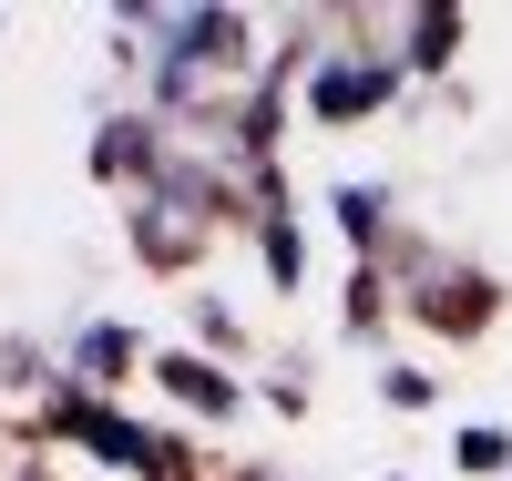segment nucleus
<instances>
[{
    "label": "nucleus",
    "mask_w": 512,
    "mask_h": 481,
    "mask_svg": "<svg viewBox=\"0 0 512 481\" xmlns=\"http://www.w3.org/2000/svg\"><path fill=\"white\" fill-rule=\"evenodd\" d=\"M400 318V297H390V267H349V297H338V328L369 338V328H390Z\"/></svg>",
    "instance_id": "ddd939ff"
},
{
    "label": "nucleus",
    "mask_w": 512,
    "mask_h": 481,
    "mask_svg": "<svg viewBox=\"0 0 512 481\" xmlns=\"http://www.w3.org/2000/svg\"><path fill=\"white\" fill-rule=\"evenodd\" d=\"M256 400L287 410V420H308V369H267V379H256Z\"/></svg>",
    "instance_id": "2eb2a0df"
},
{
    "label": "nucleus",
    "mask_w": 512,
    "mask_h": 481,
    "mask_svg": "<svg viewBox=\"0 0 512 481\" xmlns=\"http://www.w3.org/2000/svg\"><path fill=\"white\" fill-rule=\"evenodd\" d=\"M154 369V338L134 318H72L62 338V379L82 389V400H134V379Z\"/></svg>",
    "instance_id": "423d86ee"
},
{
    "label": "nucleus",
    "mask_w": 512,
    "mask_h": 481,
    "mask_svg": "<svg viewBox=\"0 0 512 481\" xmlns=\"http://www.w3.org/2000/svg\"><path fill=\"white\" fill-rule=\"evenodd\" d=\"M379 31H390V52L410 82H441L461 62V41H472V11H451V0H420V11H379Z\"/></svg>",
    "instance_id": "6e6552de"
},
{
    "label": "nucleus",
    "mask_w": 512,
    "mask_h": 481,
    "mask_svg": "<svg viewBox=\"0 0 512 481\" xmlns=\"http://www.w3.org/2000/svg\"><path fill=\"white\" fill-rule=\"evenodd\" d=\"M246 236H256V256H267V287H277V297L308 287V226H297V205H267Z\"/></svg>",
    "instance_id": "9d476101"
},
{
    "label": "nucleus",
    "mask_w": 512,
    "mask_h": 481,
    "mask_svg": "<svg viewBox=\"0 0 512 481\" xmlns=\"http://www.w3.org/2000/svg\"><path fill=\"white\" fill-rule=\"evenodd\" d=\"M144 379H154V389H164V400H175L185 420H216V430L246 410V379H236L226 359H205L195 338H185V348H154V369H144Z\"/></svg>",
    "instance_id": "0eeeda50"
},
{
    "label": "nucleus",
    "mask_w": 512,
    "mask_h": 481,
    "mask_svg": "<svg viewBox=\"0 0 512 481\" xmlns=\"http://www.w3.org/2000/svg\"><path fill=\"white\" fill-rule=\"evenodd\" d=\"M82 164H93V185L134 195V185H154V174L175 164V123L144 113V103H103V113H93V144H82Z\"/></svg>",
    "instance_id": "39448f33"
},
{
    "label": "nucleus",
    "mask_w": 512,
    "mask_h": 481,
    "mask_svg": "<svg viewBox=\"0 0 512 481\" xmlns=\"http://www.w3.org/2000/svg\"><path fill=\"white\" fill-rule=\"evenodd\" d=\"M328 226L349 236V267H390V246H400V195L369 185V174H338V185H328Z\"/></svg>",
    "instance_id": "1a4fd4ad"
},
{
    "label": "nucleus",
    "mask_w": 512,
    "mask_h": 481,
    "mask_svg": "<svg viewBox=\"0 0 512 481\" xmlns=\"http://www.w3.org/2000/svg\"><path fill=\"white\" fill-rule=\"evenodd\" d=\"M226 226H246V205H236L185 144H175V164H164L154 185L123 195V246H134V267H154V277H195L205 256H216Z\"/></svg>",
    "instance_id": "7ed1b4c3"
},
{
    "label": "nucleus",
    "mask_w": 512,
    "mask_h": 481,
    "mask_svg": "<svg viewBox=\"0 0 512 481\" xmlns=\"http://www.w3.org/2000/svg\"><path fill=\"white\" fill-rule=\"evenodd\" d=\"M410 93V72L390 52V31H379V11H318V41L308 62H297V113L318 123V134H359V123H379Z\"/></svg>",
    "instance_id": "f03ea898"
},
{
    "label": "nucleus",
    "mask_w": 512,
    "mask_h": 481,
    "mask_svg": "<svg viewBox=\"0 0 512 481\" xmlns=\"http://www.w3.org/2000/svg\"><path fill=\"white\" fill-rule=\"evenodd\" d=\"M103 31H113V62L134 72V103L164 113L175 134L246 113L277 72L267 21L236 11V0H113Z\"/></svg>",
    "instance_id": "f257e3e1"
},
{
    "label": "nucleus",
    "mask_w": 512,
    "mask_h": 481,
    "mask_svg": "<svg viewBox=\"0 0 512 481\" xmlns=\"http://www.w3.org/2000/svg\"><path fill=\"white\" fill-rule=\"evenodd\" d=\"M236 481H267V471H236Z\"/></svg>",
    "instance_id": "f3484780"
},
{
    "label": "nucleus",
    "mask_w": 512,
    "mask_h": 481,
    "mask_svg": "<svg viewBox=\"0 0 512 481\" xmlns=\"http://www.w3.org/2000/svg\"><path fill=\"white\" fill-rule=\"evenodd\" d=\"M379 400H390V410H431V400H441V379L420 369V359H379Z\"/></svg>",
    "instance_id": "4468645a"
},
{
    "label": "nucleus",
    "mask_w": 512,
    "mask_h": 481,
    "mask_svg": "<svg viewBox=\"0 0 512 481\" xmlns=\"http://www.w3.org/2000/svg\"><path fill=\"white\" fill-rule=\"evenodd\" d=\"M0 481H52V461H41L31 441H0Z\"/></svg>",
    "instance_id": "dca6fc26"
},
{
    "label": "nucleus",
    "mask_w": 512,
    "mask_h": 481,
    "mask_svg": "<svg viewBox=\"0 0 512 481\" xmlns=\"http://www.w3.org/2000/svg\"><path fill=\"white\" fill-rule=\"evenodd\" d=\"M451 481H512V430L502 420H461L451 430Z\"/></svg>",
    "instance_id": "9b49d317"
},
{
    "label": "nucleus",
    "mask_w": 512,
    "mask_h": 481,
    "mask_svg": "<svg viewBox=\"0 0 512 481\" xmlns=\"http://www.w3.org/2000/svg\"><path fill=\"white\" fill-rule=\"evenodd\" d=\"M390 297H400V318H420L431 338H482L502 318V277L492 267H461V256L431 246V236H400L390 246Z\"/></svg>",
    "instance_id": "20e7f679"
},
{
    "label": "nucleus",
    "mask_w": 512,
    "mask_h": 481,
    "mask_svg": "<svg viewBox=\"0 0 512 481\" xmlns=\"http://www.w3.org/2000/svg\"><path fill=\"white\" fill-rule=\"evenodd\" d=\"M185 328H195V348H205V359H226V369L246 359V318L226 308L216 287H185Z\"/></svg>",
    "instance_id": "f8f14e48"
}]
</instances>
